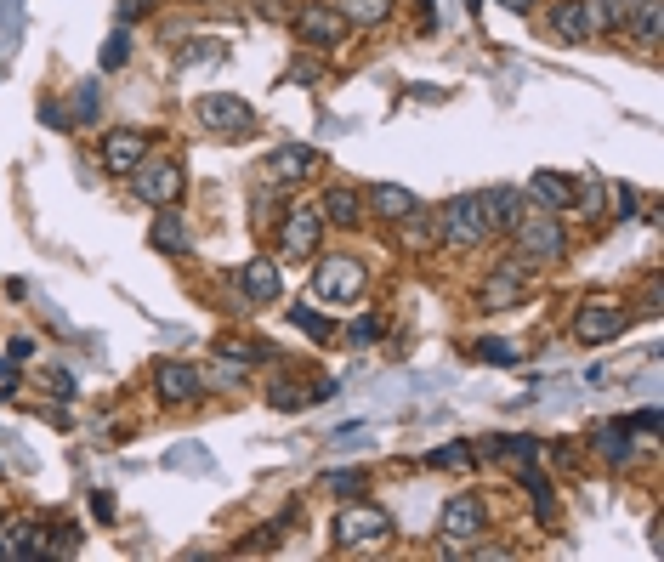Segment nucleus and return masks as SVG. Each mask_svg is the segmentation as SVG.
<instances>
[{
  "label": "nucleus",
  "mask_w": 664,
  "mask_h": 562,
  "mask_svg": "<svg viewBox=\"0 0 664 562\" xmlns=\"http://www.w3.org/2000/svg\"><path fill=\"white\" fill-rule=\"evenodd\" d=\"M437 239L455 250H477L489 239V211H483V194H455L437 216Z\"/></svg>",
  "instance_id": "obj_1"
},
{
  "label": "nucleus",
  "mask_w": 664,
  "mask_h": 562,
  "mask_svg": "<svg viewBox=\"0 0 664 562\" xmlns=\"http://www.w3.org/2000/svg\"><path fill=\"white\" fill-rule=\"evenodd\" d=\"M511 239H517V256L534 267L562 262V250H568V233H562V222H551V211H523L517 228H511Z\"/></svg>",
  "instance_id": "obj_2"
},
{
  "label": "nucleus",
  "mask_w": 664,
  "mask_h": 562,
  "mask_svg": "<svg viewBox=\"0 0 664 562\" xmlns=\"http://www.w3.org/2000/svg\"><path fill=\"white\" fill-rule=\"evenodd\" d=\"M335 540H341V551H375L392 540V517L375 506H347L335 517Z\"/></svg>",
  "instance_id": "obj_3"
},
{
  "label": "nucleus",
  "mask_w": 664,
  "mask_h": 562,
  "mask_svg": "<svg viewBox=\"0 0 664 562\" xmlns=\"http://www.w3.org/2000/svg\"><path fill=\"white\" fill-rule=\"evenodd\" d=\"M131 194L142 205H176L182 194V165L176 159H142L137 171H131Z\"/></svg>",
  "instance_id": "obj_4"
},
{
  "label": "nucleus",
  "mask_w": 664,
  "mask_h": 562,
  "mask_svg": "<svg viewBox=\"0 0 664 562\" xmlns=\"http://www.w3.org/2000/svg\"><path fill=\"white\" fill-rule=\"evenodd\" d=\"M364 284H369V273L352 262V256H324V262L313 267V290L324 301H358Z\"/></svg>",
  "instance_id": "obj_5"
},
{
  "label": "nucleus",
  "mask_w": 664,
  "mask_h": 562,
  "mask_svg": "<svg viewBox=\"0 0 664 562\" xmlns=\"http://www.w3.org/2000/svg\"><path fill=\"white\" fill-rule=\"evenodd\" d=\"M199 120H205L216 137L239 142V137H250V131H256V108H250L245 97H228V91H216V97H205V103H199Z\"/></svg>",
  "instance_id": "obj_6"
},
{
  "label": "nucleus",
  "mask_w": 664,
  "mask_h": 562,
  "mask_svg": "<svg viewBox=\"0 0 664 562\" xmlns=\"http://www.w3.org/2000/svg\"><path fill=\"white\" fill-rule=\"evenodd\" d=\"M483 523H489V506H483L477 494H455V500L443 506V517H437V540H449V551H455V545L477 540Z\"/></svg>",
  "instance_id": "obj_7"
},
{
  "label": "nucleus",
  "mask_w": 664,
  "mask_h": 562,
  "mask_svg": "<svg viewBox=\"0 0 664 562\" xmlns=\"http://www.w3.org/2000/svg\"><path fill=\"white\" fill-rule=\"evenodd\" d=\"M551 29L557 40H596L608 29V12H602V0H562L551 12Z\"/></svg>",
  "instance_id": "obj_8"
},
{
  "label": "nucleus",
  "mask_w": 664,
  "mask_h": 562,
  "mask_svg": "<svg viewBox=\"0 0 664 562\" xmlns=\"http://www.w3.org/2000/svg\"><path fill=\"white\" fill-rule=\"evenodd\" d=\"M630 324L625 307H613V301H591V307H579L574 313V335L585 341V347H602V341H619Z\"/></svg>",
  "instance_id": "obj_9"
},
{
  "label": "nucleus",
  "mask_w": 664,
  "mask_h": 562,
  "mask_svg": "<svg viewBox=\"0 0 664 562\" xmlns=\"http://www.w3.org/2000/svg\"><path fill=\"white\" fill-rule=\"evenodd\" d=\"M318 171V148H307V142H290V148H273L262 165V176L273 182V188H296V182H307V176Z\"/></svg>",
  "instance_id": "obj_10"
},
{
  "label": "nucleus",
  "mask_w": 664,
  "mask_h": 562,
  "mask_svg": "<svg viewBox=\"0 0 664 562\" xmlns=\"http://www.w3.org/2000/svg\"><path fill=\"white\" fill-rule=\"evenodd\" d=\"M528 279H534V262L506 256V262L494 267V279H489V290H483V301H489V307H517V301L528 296Z\"/></svg>",
  "instance_id": "obj_11"
},
{
  "label": "nucleus",
  "mask_w": 664,
  "mask_h": 562,
  "mask_svg": "<svg viewBox=\"0 0 664 562\" xmlns=\"http://www.w3.org/2000/svg\"><path fill=\"white\" fill-rule=\"evenodd\" d=\"M324 228H330V222H324L318 205H296V211L284 216V256H313Z\"/></svg>",
  "instance_id": "obj_12"
},
{
  "label": "nucleus",
  "mask_w": 664,
  "mask_h": 562,
  "mask_svg": "<svg viewBox=\"0 0 664 562\" xmlns=\"http://www.w3.org/2000/svg\"><path fill=\"white\" fill-rule=\"evenodd\" d=\"M154 387L165 404H199V398H205V375L193 364H182V358H171V364H159Z\"/></svg>",
  "instance_id": "obj_13"
},
{
  "label": "nucleus",
  "mask_w": 664,
  "mask_h": 562,
  "mask_svg": "<svg viewBox=\"0 0 664 562\" xmlns=\"http://www.w3.org/2000/svg\"><path fill=\"white\" fill-rule=\"evenodd\" d=\"M148 159V131H108L103 137V171L108 176H131Z\"/></svg>",
  "instance_id": "obj_14"
},
{
  "label": "nucleus",
  "mask_w": 664,
  "mask_h": 562,
  "mask_svg": "<svg viewBox=\"0 0 664 562\" xmlns=\"http://www.w3.org/2000/svg\"><path fill=\"white\" fill-rule=\"evenodd\" d=\"M301 40H313V46H335V40H347V18H341V6H301L296 18Z\"/></svg>",
  "instance_id": "obj_15"
},
{
  "label": "nucleus",
  "mask_w": 664,
  "mask_h": 562,
  "mask_svg": "<svg viewBox=\"0 0 664 562\" xmlns=\"http://www.w3.org/2000/svg\"><path fill=\"white\" fill-rule=\"evenodd\" d=\"M528 194H534L540 211H568V205H574V182L562 171H534L528 176Z\"/></svg>",
  "instance_id": "obj_16"
},
{
  "label": "nucleus",
  "mask_w": 664,
  "mask_h": 562,
  "mask_svg": "<svg viewBox=\"0 0 664 562\" xmlns=\"http://www.w3.org/2000/svg\"><path fill=\"white\" fill-rule=\"evenodd\" d=\"M239 290H245L250 301H279L284 279H279V267L267 262V256H256V262L239 267Z\"/></svg>",
  "instance_id": "obj_17"
},
{
  "label": "nucleus",
  "mask_w": 664,
  "mask_h": 562,
  "mask_svg": "<svg viewBox=\"0 0 664 562\" xmlns=\"http://www.w3.org/2000/svg\"><path fill=\"white\" fill-rule=\"evenodd\" d=\"M591 443H596V455L613 460V466H630V455H636V438H630V426H625V421H602Z\"/></svg>",
  "instance_id": "obj_18"
},
{
  "label": "nucleus",
  "mask_w": 664,
  "mask_h": 562,
  "mask_svg": "<svg viewBox=\"0 0 664 562\" xmlns=\"http://www.w3.org/2000/svg\"><path fill=\"white\" fill-rule=\"evenodd\" d=\"M483 211H489V233L494 228L511 233L517 216H523V194H517V188H489V194H483Z\"/></svg>",
  "instance_id": "obj_19"
},
{
  "label": "nucleus",
  "mask_w": 664,
  "mask_h": 562,
  "mask_svg": "<svg viewBox=\"0 0 664 562\" xmlns=\"http://www.w3.org/2000/svg\"><path fill=\"white\" fill-rule=\"evenodd\" d=\"M369 205H375V216H381V222H403V216L420 205V199L409 194V188H392V182H381V188H369Z\"/></svg>",
  "instance_id": "obj_20"
},
{
  "label": "nucleus",
  "mask_w": 664,
  "mask_h": 562,
  "mask_svg": "<svg viewBox=\"0 0 664 562\" xmlns=\"http://www.w3.org/2000/svg\"><path fill=\"white\" fill-rule=\"evenodd\" d=\"M148 239H154V250H171V256H182V250H188V228H182V216H176L171 205H159Z\"/></svg>",
  "instance_id": "obj_21"
},
{
  "label": "nucleus",
  "mask_w": 664,
  "mask_h": 562,
  "mask_svg": "<svg viewBox=\"0 0 664 562\" xmlns=\"http://www.w3.org/2000/svg\"><path fill=\"white\" fill-rule=\"evenodd\" d=\"M318 211H324V222H330V228H358L364 199L352 194V188H335V194H324V205H318Z\"/></svg>",
  "instance_id": "obj_22"
},
{
  "label": "nucleus",
  "mask_w": 664,
  "mask_h": 562,
  "mask_svg": "<svg viewBox=\"0 0 664 562\" xmlns=\"http://www.w3.org/2000/svg\"><path fill=\"white\" fill-rule=\"evenodd\" d=\"M40 551H46V528H35V523L6 528V557H40Z\"/></svg>",
  "instance_id": "obj_23"
},
{
  "label": "nucleus",
  "mask_w": 664,
  "mask_h": 562,
  "mask_svg": "<svg viewBox=\"0 0 664 562\" xmlns=\"http://www.w3.org/2000/svg\"><path fill=\"white\" fill-rule=\"evenodd\" d=\"M659 0H642V6H636V12H630V35L642 40V46H659Z\"/></svg>",
  "instance_id": "obj_24"
},
{
  "label": "nucleus",
  "mask_w": 664,
  "mask_h": 562,
  "mask_svg": "<svg viewBox=\"0 0 664 562\" xmlns=\"http://www.w3.org/2000/svg\"><path fill=\"white\" fill-rule=\"evenodd\" d=\"M523 489H528V500H534V506H540V523H551V517H557V500H551V483H545V472H534V466H523Z\"/></svg>",
  "instance_id": "obj_25"
},
{
  "label": "nucleus",
  "mask_w": 664,
  "mask_h": 562,
  "mask_svg": "<svg viewBox=\"0 0 664 562\" xmlns=\"http://www.w3.org/2000/svg\"><path fill=\"white\" fill-rule=\"evenodd\" d=\"M392 12V0H341V18L347 23H381Z\"/></svg>",
  "instance_id": "obj_26"
},
{
  "label": "nucleus",
  "mask_w": 664,
  "mask_h": 562,
  "mask_svg": "<svg viewBox=\"0 0 664 562\" xmlns=\"http://www.w3.org/2000/svg\"><path fill=\"white\" fill-rule=\"evenodd\" d=\"M574 205L585 216H602V205H608V182H602V176H585V188H574Z\"/></svg>",
  "instance_id": "obj_27"
},
{
  "label": "nucleus",
  "mask_w": 664,
  "mask_h": 562,
  "mask_svg": "<svg viewBox=\"0 0 664 562\" xmlns=\"http://www.w3.org/2000/svg\"><path fill=\"white\" fill-rule=\"evenodd\" d=\"M290 324H296V330L301 335H313V341H330V318H324V313H313V307H307V301H301V307H296V313H290Z\"/></svg>",
  "instance_id": "obj_28"
},
{
  "label": "nucleus",
  "mask_w": 664,
  "mask_h": 562,
  "mask_svg": "<svg viewBox=\"0 0 664 562\" xmlns=\"http://www.w3.org/2000/svg\"><path fill=\"white\" fill-rule=\"evenodd\" d=\"M403 239H409V245H432V239H437V222L415 205V211L403 216Z\"/></svg>",
  "instance_id": "obj_29"
},
{
  "label": "nucleus",
  "mask_w": 664,
  "mask_h": 562,
  "mask_svg": "<svg viewBox=\"0 0 664 562\" xmlns=\"http://www.w3.org/2000/svg\"><path fill=\"white\" fill-rule=\"evenodd\" d=\"M267 398H273V409H284V415L307 409V392H301V387H290V381H267Z\"/></svg>",
  "instance_id": "obj_30"
},
{
  "label": "nucleus",
  "mask_w": 664,
  "mask_h": 562,
  "mask_svg": "<svg viewBox=\"0 0 664 562\" xmlns=\"http://www.w3.org/2000/svg\"><path fill=\"white\" fill-rule=\"evenodd\" d=\"M318 489L324 494H358L364 489V472H358V466H347V472H324L318 477Z\"/></svg>",
  "instance_id": "obj_31"
},
{
  "label": "nucleus",
  "mask_w": 664,
  "mask_h": 562,
  "mask_svg": "<svg viewBox=\"0 0 664 562\" xmlns=\"http://www.w3.org/2000/svg\"><path fill=\"white\" fill-rule=\"evenodd\" d=\"M426 460H432V466H449V472H455V466H466V460H472V443H443V449H432V455H426Z\"/></svg>",
  "instance_id": "obj_32"
},
{
  "label": "nucleus",
  "mask_w": 664,
  "mask_h": 562,
  "mask_svg": "<svg viewBox=\"0 0 664 562\" xmlns=\"http://www.w3.org/2000/svg\"><path fill=\"white\" fill-rule=\"evenodd\" d=\"M477 358H483V364H494V369H511V364H517V347H511V341H483V347H477Z\"/></svg>",
  "instance_id": "obj_33"
},
{
  "label": "nucleus",
  "mask_w": 664,
  "mask_h": 562,
  "mask_svg": "<svg viewBox=\"0 0 664 562\" xmlns=\"http://www.w3.org/2000/svg\"><path fill=\"white\" fill-rule=\"evenodd\" d=\"M125 57H131V35H125V29H114V35L103 40V69H120Z\"/></svg>",
  "instance_id": "obj_34"
},
{
  "label": "nucleus",
  "mask_w": 664,
  "mask_h": 562,
  "mask_svg": "<svg viewBox=\"0 0 664 562\" xmlns=\"http://www.w3.org/2000/svg\"><path fill=\"white\" fill-rule=\"evenodd\" d=\"M636 205H642V194H636V188H613V216H619V222H630V216H636Z\"/></svg>",
  "instance_id": "obj_35"
},
{
  "label": "nucleus",
  "mask_w": 664,
  "mask_h": 562,
  "mask_svg": "<svg viewBox=\"0 0 664 562\" xmlns=\"http://www.w3.org/2000/svg\"><path fill=\"white\" fill-rule=\"evenodd\" d=\"M636 6H642V0H602V12H608V29H625Z\"/></svg>",
  "instance_id": "obj_36"
},
{
  "label": "nucleus",
  "mask_w": 664,
  "mask_h": 562,
  "mask_svg": "<svg viewBox=\"0 0 664 562\" xmlns=\"http://www.w3.org/2000/svg\"><path fill=\"white\" fill-rule=\"evenodd\" d=\"M80 540H86V534H80V528H69V523H63V528H57V534H52V551H57V557H74V551H80Z\"/></svg>",
  "instance_id": "obj_37"
},
{
  "label": "nucleus",
  "mask_w": 664,
  "mask_h": 562,
  "mask_svg": "<svg viewBox=\"0 0 664 562\" xmlns=\"http://www.w3.org/2000/svg\"><path fill=\"white\" fill-rule=\"evenodd\" d=\"M46 387H52L57 398H69V392H74V375H69V369H46Z\"/></svg>",
  "instance_id": "obj_38"
},
{
  "label": "nucleus",
  "mask_w": 664,
  "mask_h": 562,
  "mask_svg": "<svg viewBox=\"0 0 664 562\" xmlns=\"http://www.w3.org/2000/svg\"><path fill=\"white\" fill-rule=\"evenodd\" d=\"M630 432H659V404H647L636 421H630Z\"/></svg>",
  "instance_id": "obj_39"
},
{
  "label": "nucleus",
  "mask_w": 664,
  "mask_h": 562,
  "mask_svg": "<svg viewBox=\"0 0 664 562\" xmlns=\"http://www.w3.org/2000/svg\"><path fill=\"white\" fill-rule=\"evenodd\" d=\"M375 335H381V330H375V318H358V324H352V341H358V347H369Z\"/></svg>",
  "instance_id": "obj_40"
},
{
  "label": "nucleus",
  "mask_w": 664,
  "mask_h": 562,
  "mask_svg": "<svg viewBox=\"0 0 664 562\" xmlns=\"http://www.w3.org/2000/svg\"><path fill=\"white\" fill-rule=\"evenodd\" d=\"M74 108H80V120H91V114H97V86L80 91V97H74Z\"/></svg>",
  "instance_id": "obj_41"
},
{
  "label": "nucleus",
  "mask_w": 664,
  "mask_h": 562,
  "mask_svg": "<svg viewBox=\"0 0 664 562\" xmlns=\"http://www.w3.org/2000/svg\"><path fill=\"white\" fill-rule=\"evenodd\" d=\"M205 57H222V46H188V57H182V63H205Z\"/></svg>",
  "instance_id": "obj_42"
},
{
  "label": "nucleus",
  "mask_w": 664,
  "mask_h": 562,
  "mask_svg": "<svg viewBox=\"0 0 664 562\" xmlns=\"http://www.w3.org/2000/svg\"><path fill=\"white\" fill-rule=\"evenodd\" d=\"M506 12H534V0H500Z\"/></svg>",
  "instance_id": "obj_43"
},
{
  "label": "nucleus",
  "mask_w": 664,
  "mask_h": 562,
  "mask_svg": "<svg viewBox=\"0 0 664 562\" xmlns=\"http://www.w3.org/2000/svg\"><path fill=\"white\" fill-rule=\"evenodd\" d=\"M0 557H6V523H0Z\"/></svg>",
  "instance_id": "obj_44"
}]
</instances>
